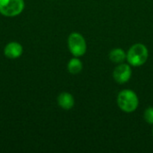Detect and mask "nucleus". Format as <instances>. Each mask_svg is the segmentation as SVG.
Masks as SVG:
<instances>
[{
    "mask_svg": "<svg viewBox=\"0 0 153 153\" xmlns=\"http://www.w3.org/2000/svg\"><path fill=\"white\" fill-rule=\"evenodd\" d=\"M149 57V50L143 43H135L126 52V60L131 66H141L144 65Z\"/></svg>",
    "mask_w": 153,
    "mask_h": 153,
    "instance_id": "obj_1",
    "label": "nucleus"
},
{
    "mask_svg": "<svg viewBox=\"0 0 153 153\" xmlns=\"http://www.w3.org/2000/svg\"><path fill=\"white\" fill-rule=\"evenodd\" d=\"M118 108L125 113L134 112L139 106V99L137 94L132 90L121 91L117 98Z\"/></svg>",
    "mask_w": 153,
    "mask_h": 153,
    "instance_id": "obj_2",
    "label": "nucleus"
},
{
    "mask_svg": "<svg viewBox=\"0 0 153 153\" xmlns=\"http://www.w3.org/2000/svg\"><path fill=\"white\" fill-rule=\"evenodd\" d=\"M69 51L74 56L81 57L87 51V43L84 37L78 32H72L67 39Z\"/></svg>",
    "mask_w": 153,
    "mask_h": 153,
    "instance_id": "obj_3",
    "label": "nucleus"
},
{
    "mask_svg": "<svg viewBox=\"0 0 153 153\" xmlns=\"http://www.w3.org/2000/svg\"><path fill=\"white\" fill-rule=\"evenodd\" d=\"M23 0H0V13L5 17H15L24 10Z\"/></svg>",
    "mask_w": 153,
    "mask_h": 153,
    "instance_id": "obj_4",
    "label": "nucleus"
},
{
    "mask_svg": "<svg viewBox=\"0 0 153 153\" xmlns=\"http://www.w3.org/2000/svg\"><path fill=\"white\" fill-rule=\"evenodd\" d=\"M132 77V68L129 64H118V65L113 71V78L116 82L119 84H125Z\"/></svg>",
    "mask_w": 153,
    "mask_h": 153,
    "instance_id": "obj_5",
    "label": "nucleus"
},
{
    "mask_svg": "<svg viewBox=\"0 0 153 153\" xmlns=\"http://www.w3.org/2000/svg\"><path fill=\"white\" fill-rule=\"evenodd\" d=\"M23 48L22 44L16 41L9 42L4 48V55L9 59H16L22 55Z\"/></svg>",
    "mask_w": 153,
    "mask_h": 153,
    "instance_id": "obj_6",
    "label": "nucleus"
},
{
    "mask_svg": "<svg viewBox=\"0 0 153 153\" xmlns=\"http://www.w3.org/2000/svg\"><path fill=\"white\" fill-rule=\"evenodd\" d=\"M56 100L58 106L65 110H70L74 106V98L69 92H61Z\"/></svg>",
    "mask_w": 153,
    "mask_h": 153,
    "instance_id": "obj_7",
    "label": "nucleus"
},
{
    "mask_svg": "<svg viewBox=\"0 0 153 153\" xmlns=\"http://www.w3.org/2000/svg\"><path fill=\"white\" fill-rule=\"evenodd\" d=\"M108 57L110 61H112L115 64H122L125 62V60H126V52H125L124 49L119 48H114L109 52Z\"/></svg>",
    "mask_w": 153,
    "mask_h": 153,
    "instance_id": "obj_8",
    "label": "nucleus"
},
{
    "mask_svg": "<svg viewBox=\"0 0 153 153\" xmlns=\"http://www.w3.org/2000/svg\"><path fill=\"white\" fill-rule=\"evenodd\" d=\"M83 67L82 62L79 59V57L74 56L71 58L67 64V70L71 74H78L82 72Z\"/></svg>",
    "mask_w": 153,
    "mask_h": 153,
    "instance_id": "obj_9",
    "label": "nucleus"
},
{
    "mask_svg": "<svg viewBox=\"0 0 153 153\" xmlns=\"http://www.w3.org/2000/svg\"><path fill=\"white\" fill-rule=\"evenodd\" d=\"M143 118L148 124L153 125V107H149L145 109L143 113Z\"/></svg>",
    "mask_w": 153,
    "mask_h": 153,
    "instance_id": "obj_10",
    "label": "nucleus"
},
{
    "mask_svg": "<svg viewBox=\"0 0 153 153\" xmlns=\"http://www.w3.org/2000/svg\"><path fill=\"white\" fill-rule=\"evenodd\" d=\"M152 135H153V129H152Z\"/></svg>",
    "mask_w": 153,
    "mask_h": 153,
    "instance_id": "obj_11",
    "label": "nucleus"
}]
</instances>
